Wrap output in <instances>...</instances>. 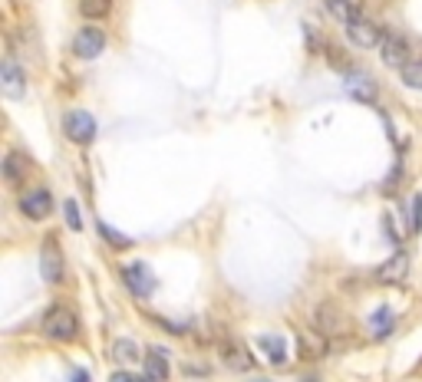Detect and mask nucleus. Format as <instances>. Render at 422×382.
<instances>
[{
  "label": "nucleus",
  "mask_w": 422,
  "mask_h": 382,
  "mask_svg": "<svg viewBox=\"0 0 422 382\" xmlns=\"http://www.w3.org/2000/svg\"><path fill=\"white\" fill-rule=\"evenodd\" d=\"M44 333L56 343H69L79 336V316L69 306H50L44 313Z\"/></svg>",
  "instance_id": "f257e3e1"
},
{
  "label": "nucleus",
  "mask_w": 422,
  "mask_h": 382,
  "mask_svg": "<svg viewBox=\"0 0 422 382\" xmlns=\"http://www.w3.org/2000/svg\"><path fill=\"white\" fill-rule=\"evenodd\" d=\"M63 132H66L69 142L89 145L96 139V119L86 109H69L66 116H63Z\"/></svg>",
  "instance_id": "f03ea898"
},
{
  "label": "nucleus",
  "mask_w": 422,
  "mask_h": 382,
  "mask_svg": "<svg viewBox=\"0 0 422 382\" xmlns=\"http://www.w3.org/2000/svg\"><path fill=\"white\" fill-rule=\"evenodd\" d=\"M106 50V34L99 26H79L76 36H73V53L79 60H96L99 53Z\"/></svg>",
  "instance_id": "7ed1b4c3"
},
{
  "label": "nucleus",
  "mask_w": 422,
  "mask_h": 382,
  "mask_svg": "<svg viewBox=\"0 0 422 382\" xmlns=\"http://www.w3.org/2000/svg\"><path fill=\"white\" fill-rule=\"evenodd\" d=\"M20 211L30 218V221H44L53 214V195L46 188H30L20 195Z\"/></svg>",
  "instance_id": "20e7f679"
},
{
  "label": "nucleus",
  "mask_w": 422,
  "mask_h": 382,
  "mask_svg": "<svg viewBox=\"0 0 422 382\" xmlns=\"http://www.w3.org/2000/svg\"><path fill=\"white\" fill-rule=\"evenodd\" d=\"M122 281H126V287L132 290V297H149L152 293V287H156V277H152V271H149L142 261L136 263H122Z\"/></svg>",
  "instance_id": "39448f33"
},
{
  "label": "nucleus",
  "mask_w": 422,
  "mask_h": 382,
  "mask_svg": "<svg viewBox=\"0 0 422 382\" xmlns=\"http://www.w3.org/2000/svg\"><path fill=\"white\" fill-rule=\"evenodd\" d=\"M0 86H4V96L7 99H24L26 96V73L17 66V60H4L0 63Z\"/></svg>",
  "instance_id": "423d86ee"
},
{
  "label": "nucleus",
  "mask_w": 422,
  "mask_h": 382,
  "mask_svg": "<svg viewBox=\"0 0 422 382\" xmlns=\"http://www.w3.org/2000/svg\"><path fill=\"white\" fill-rule=\"evenodd\" d=\"M346 36H350V43L363 46V50H370V46H379V43H383V34L376 30V24H370V20H363V17L346 20Z\"/></svg>",
  "instance_id": "0eeeda50"
},
{
  "label": "nucleus",
  "mask_w": 422,
  "mask_h": 382,
  "mask_svg": "<svg viewBox=\"0 0 422 382\" xmlns=\"http://www.w3.org/2000/svg\"><path fill=\"white\" fill-rule=\"evenodd\" d=\"M40 277H44L46 283H60L63 281V254L60 247H56V241H46L44 251H40Z\"/></svg>",
  "instance_id": "6e6552de"
},
{
  "label": "nucleus",
  "mask_w": 422,
  "mask_h": 382,
  "mask_svg": "<svg viewBox=\"0 0 422 382\" xmlns=\"http://www.w3.org/2000/svg\"><path fill=\"white\" fill-rule=\"evenodd\" d=\"M379 56L386 66H406L409 63V43L399 34H383V43H379Z\"/></svg>",
  "instance_id": "1a4fd4ad"
},
{
  "label": "nucleus",
  "mask_w": 422,
  "mask_h": 382,
  "mask_svg": "<svg viewBox=\"0 0 422 382\" xmlns=\"http://www.w3.org/2000/svg\"><path fill=\"white\" fill-rule=\"evenodd\" d=\"M313 330L323 333V336H333V333L343 330V313H340L333 303L313 306Z\"/></svg>",
  "instance_id": "9d476101"
},
{
  "label": "nucleus",
  "mask_w": 422,
  "mask_h": 382,
  "mask_svg": "<svg viewBox=\"0 0 422 382\" xmlns=\"http://www.w3.org/2000/svg\"><path fill=\"white\" fill-rule=\"evenodd\" d=\"M346 93L360 102H370L373 96H376V86H373V79L366 76V73H360V69H346Z\"/></svg>",
  "instance_id": "9b49d317"
},
{
  "label": "nucleus",
  "mask_w": 422,
  "mask_h": 382,
  "mask_svg": "<svg viewBox=\"0 0 422 382\" xmlns=\"http://www.w3.org/2000/svg\"><path fill=\"white\" fill-rule=\"evenodd\" d=\"M406 271H409V257H406V254H393L376 271V281L379 283H399L406 277Z\"/></svg>",
  "instance_id": "f8f14e48"
},
{
  "label": "nucleus",
  "mask_w": 422,
  "mask_h": 382,
  "mask_svg": "<svg viewBox=\"0 0 422 382\" xmlns=\"http://www.w3.org/2000/svg\"><path fill=\"white\" fill-rule=\"evenodd\" d=\"M26 171H30V159L24 152H7V159H4V181L7 185H20V179H26Z\"/></svg>",
  "instance_id": "ddd939ff"
},
{
  "label": "nucleus",
  "mask_w": 422,
  "mask_h": 382,
  "mask_svg": "<svg viewBox=\"0 0 422 382\" xmlns=\"http://www.w3.org/2000/svg\"><path fill=\"white\" fill-rule=\"evenodd\" d=\"M169 373H172V369H169V356H165L162 349H149L146 353V379L149 382H165L169 379Z\"/></svg>",
  "instance_id": "4468645a"
},
{
  "label": "nucleus",
  "mask_w": 422,
  "mask_h": 382,
  "mask_svg": "<svg viewBox=\"0 0 422 382\" xmlns=\"http://www.w3.org/2000/svg\"><path fill=\"white\" fill-rule=\"evenodd\" d=\"M258 346L264 349V356L271 359V363H284V359H287V343H284V336L264 333V336H258Z\"/></svg>",
  "instance_id": "2eb2a0df"
},
{
  "label": "nucleus",
  "mask_w": 422,
  "mask_h": 382,
  "mask_svg": "<svg viewBox=\"0 0 422 382\" xmlns=\"http://www.w3.org/2000/svg\"><path fill=\"white\" fill-rule=\"evenodd\" d=\"M139 343L136 340H116V346H112V359L119 366H136L139 363Z\"/></svg>",
  "instance_id": "dca6fc26"
},
{
  "label": "nucleus",
  "mask_w": 422,
  "mask_h": 382,
  "mask_svg": "<svg viewBox=\"0 0 422 382\" xmlns=\"http://www.w3.org/2000/svg\"><path fill=\"white\" fill-rule=\"evenodd\" d=\"M313 333H317V330H313ZM313 333H301V353L307 359L323 356V353H327V340H323V333H320L317 340H313Z\"/></svg>",
  "instance_id": "f3484780"
},
{
  "label": "nucleus",
  "mask_w": 422,
  "mask_h": 382,
  "mask_svg": "<svg viewBox=\"0 0 422 382\" xmlns=\"http://www.w3.org/2000/svg\"><path fill=\"white\" fill-rule=\"evenodd\" d=\"M112 10V0H79V14L86 20H99Z\"/></svg>",
  "instance_id": "a211bd4d"
},
{
  "label": "nucleus",
  "mask_w": 422,
  "mask_h": 382,
  "mask_svg": "<svg viewBox=\"0 0 422 382\" xmlns=\"http://www.w3.org/2000/svg\"><path fill=\"white\" fill-rule=\"evenodd\" d=\"M399 76H403V86L422 89V60H409L406 66H399Z\"/></svg>",
  "instance_id": "6ab92c4d"
},
{
  "label": "nucleus",
  "mask_w": 422,
  "mask_h": 382,
  "mask_svg": "<svg viewBox=\"0 0 422 382\" xmlns=\"http://www.w3.org/2000/svg\"><path fill=\"white\" fill-rule=\"evenodd\" d=\"M224 359H228V366H231V369H241V373H248L251 366H254V359L248 356V349H241V346L224 349Z\"/></svg>",
  "instance_id": "aec40b11"
},
{
  "label": "nucleus",
  "mask_w": 422,
  "mask_h": 382,
  "mask_svg": "<svg viewBox=\"0 0 422 382\" xmlns=\"http://www.w3.org/2000/svg\"><path fill=\"white\" fill-rule=\"evenodd\" d=\"M99 234H103V241H109V247H116V251H126V247H132V238L119 234V231L109 228L106 221H99Z\"/></svg>",
  "instance_id": "412c9836"
},
{
  "label": "nucleus",
  "mask_w": 422,
  "mask_h": 382,
  "mask_svg": "<svg viewBox=\"0 0 422 382\" xmlns=\"http://www.w3.org/2000/svg\"><path fill=\"white\" fill-rule=\"evenodd\" d=\"M370 330L376 333V336H386V333L393 330V310H389V306H383V310L373 316V320H370Z\"/></svg>",
  "instance_id": "4be33fe9"
},
{
  "label": "nucleus",
  "mask_w": 422,
  "mask_h": 382,
  "mask_svg": "<svg viewBox=\"0 0 422 382\" xmlns=\"http://www.w3.org/2000/svg\"><path fill=\"white\" fill-rule=\"evenodd\" d=\"M63 214H66V228L69 231H83V211H79V204L73 201V198L63 204Z\"/></svg>",
  "instance_id": "5701e85b"
},
{
  "label": "nucleus",
  "mask_w": 422,
  "mask_h": 382,
  "mask_svg": "<svg viewBox=\"0 0 422 382\" xmlns=\"http://www.w3.org/2000/svg\"><path fill=\"white\" fill-rule=\"evenodd\" d=\"M409 228H413V234H419L422 231V195L413 198V208H409Z\"/></svg>",
  "instance_id": "b1692460"
},
{
  "label": "nucleus",
  "mask_w": 422,
  "mask_h": 382,
  "mask_svg": "<svg viewBox=\"0 0 422 382\" xmlns=\"http://www.w3.org/2000/svg\"><path fill=\"white\" fill-rule=\"evenodd\" d=\"M112 382H136V376H129V373H116V376H112Z\"/></svg>",
  "instance_id": "393cba45"
},
{
  "label": "nucleus",
  "mask_w": 422,
  "mask_h": 382,
  "mask_svg": "<svg viewBox=\"0 0 422 382\" xmlns=\"http://www.w3.org/2000/svg\"><path fill=\"white\" fill-rule=\"evenodd\" d=\"M73 382H89V373L86 369H76V373H73Z\"/></svg>",
  "instance_id": "a878e982"
}]
</instances>
